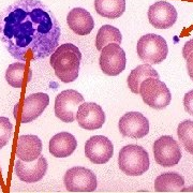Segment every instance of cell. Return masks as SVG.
<instances>
[{
  "label": "cell",
  "instance_id": "603a6c76",
  "mask_svg": "<svg viewBox=\"0 0 193 193\" xmlns=\"http://www.w3.org/2000/svg\"><path fill=\"white\" fill-rule=\"evenodd\" d=\"M27 66L25 62H15L8 67L6 71V81L13 88H21L24 85Z\"/></svg>",
  "mask_w": 193,
  "mask_h": 193
},
{
  "label": "cell",
  "instance_id": "4fadbf2b",
  "mask_svg": "<svg viewBox=\"0 0 193 193\" xmlns=\"http://www.w3.org/2000/svg\"><path fill=\"white\" fill-rule=\"evenodd\" d=\"M148 21L154 28L169 29L177 21L175 7L166 1H158L148 9Z\"/></svg>",
  "mask_w": 193,
  "mask_h": 193
},
{
  "label": "cell",
  "instance_id": "9a60e30c",
  "mask_svg": "<svg viewBox=\"0 0 193 193\" xmlns=\"http://www.w3.org/2000/svg\"><path fill=\"white\" fill-rule=\"evenodd\" d=\"M49 103V97L43 92H37L26 97L21 109V122L29 123L41 116Z\"/></svg>",
  "mask_w": 193,
  "mask_h": 193
},
{
  "label": "cell",
  "instance_id": "cb8c5ba5",
  "mask_svg": "<svg viewBox=\"0 0 193 193\" xmlns=\"http://www.w3.org/2000/svg\"><path fill=\"white\" fill-rule=\"evenodd\" d=\"M177 135L183 148L193 154V121L183 120L177 127Z\"/></svg>",
  "mask_w": 193,
  "mask_h": 193
},
{
  "label": "cell",
  "instance_id": "9c48e42d",
  "mask_svg": "<svg viewBox=\"0 0 193 193\" xmlns=\"http://www.w3.org/2000/svg\"><path fill=\"white\" fill-rule=\"evenodd\" d=\"M84 103V97L73 89L63 90L55 99V115L63 122H73L78 106Z\"/></svg>",
  "mask_w": 193,
  "mask_h": 193
},
{
  "label": "cell",
  "instance_id": "484cf974",
  "mask_svg": "<svg viewBox=\"0 0 193 193\" xmlns=\"http://www.w3.org/2000/svg\"><path fill=\"white\" fill-rule=\"evenodd\" d=\"M183 106L186 112L193 116V90L187 92L183 97Z\"/></svg>",
  "mask_w": 193,
  "mask_h": 193
},
{
  "label": "cell",
  "instance_id": "ac0fdd59",
  "mask_svg": "<svg viewBox=\"0 0 193 193\" xmlns=\"http://www.w3.org/2000/svg\"><path fill=\"white\" fill-rule=\"evenodd\" d=\"M77 148V140L69 132H60L49 140V154L55 158H67Z\"/></svg>",
  "mask_w": 193,
  "mask_h": 193
},
{
  "label": "cell",
  "instance_id": "e0dca14e",
  "mask_svg": "<svg viewBox=\"0 0 193 193\" xmlns=\"http://www.w3.org/2000/svg\"><path fill=\"white\" fill-rule=\"evenodd\" d=\"M42 140L37 135H21L16 146V157L24 162H32L41 156Z\"/></svg>",
  "mask_w": 193,
  "mask_h": 193
},
{
  "label": "cell",
  "instance_id": "7402d4cb",
  "mask_svg": "<svg viewBox=\"0 0 193 193\" xmlns=\"http://www.w3.org/2000/svg\"><path fill=\"white\" fill-rule=\"evenodd\" d=\"M122 35L118 28H116L112 25H103L99 29L97 37H95V47L98 50H101L104 46L111 43L121 44Z\"/></svg>",
  "mask_w": 193,
  "mask_h": 193
},
{
  "label": "cell",
  "instance_id": "44dd1931",
  "mask_svg": "<svg viewBox=\"0 0 193 193\" xmlns=\"http://www.w3.org/2000/svg\"><path fill=\"white\" fill-rule=\"evenodd\" d=\"M95 12L103 17L115 19L126 11V0H95Z\"/></svg>",
  "mask_w": 193,
  "mask_h": 193
},
{
  "label": "cell",
  "instance_id": "52a82bcc",
  "mask_svg": "<svg viewBox=\"0 0 193 193\" xmlns=\"http://www.w3.org/2000/svg\"><path fill=\"white\" fill-rule=\"evenodd\" d=\"M100 52L101 54L99 58V64L104 74L109 76H116L126 69V53L119 44H107Z\"/></svg>",
  "mask_w": 193,
  "mask_h": 193
},
{
  "label": "cell",
  "instance_id": "8fae6325",
  "mask_svg": "<svg viewBox=\"0 0 193 193\" xmlns=\"http://www.w3.org/2000/svg\"><path fill=\"white\" fill-rule=\"evenodd\" d=\"M118 129L122 136L138 140L148 134L149 121L140 113L129 112L120 118Z\"/></svg>",
  "mask_w": 193,
  "mask_h": 193
},
{
  "label": "cell",
  "instance_id": "30bf717a",
  "mask_svg": "<svg viewBox=\"0 0 193 193\" xmlns=\"http://www.w3.org/2000/svg\"><path fill=\"white\" fill-rule=\"evenodd\" d=\"M114 154L112 140L103 135H95L86 140L85 156L93 164H105Z\"/></svg>",
  "mask_w": 193,
  "mask_h": 193
},
{
  "label": "cell",
  "instance_id": "277c9868",
  "mask_svg": "<svg viewBox=\"0 0 193 193\" xmlns=\"http://www.w3.org/2000/svg\"><path fill=\"white\" fill-rule=\"evenodd\" d=\"M136 53L140 59L147 64H159L167 57L169 47L163 37L148 33L137 41Z\"/></svg>",
  "mask_w": 193,
  "mask_h": 193
},
{
  "label": "cell",
  "instance_id": "d6986e66",
  "mask_svg": "<svg viewBox=\"0 0 193 193\" xmlns=\"http://www.w3.org/2000/svg\"><path fill=\"white\" fill-rule=\"evenodd\" d=\"M185 179L176 172H167L159 175L154 180V190L157 192H176L183 191Z\"/></svg>",
  "mask_w": 193,
  "mask_h": 193
},
{
  "label": "cell",
  "instance_id": "2e32d148",
  "mask_svg": "<svg viewBox=\"0 0 193 193\" xmlns=\"http://www.w3.org/2000/svg\"><path fill=\"white\" fill-rule=\"evenodd\" d=\"M69 28L78 35H87L95 28V19L91 14L83 8H74L67 15Z\"/></svg>",
  "mask_w": 193,
  "mask_h": 193
},
{
  "label": "cell",
  "instance_id": "83f0119b",
  "mask_svg": "<svg viewBox=\"0 0 193 193\" xmlns=\"http://www.w3.org/2000/svg\"><path fill=\"white\" fill-rule=\"evenodd\" d=\"M187 60V71L190 78L193 81V52L186 58Z\"/></svg>",
  "mask_w": 193,
  "mask_h": 193
},
{
  "label": "cell",
  "instance_id": "ba28073f",
  "mask_svg": "<svg viewBox=\"0 0 193 193\" xmlns=\"http://www.w3.org/2000/svg\"><path fill=\"white\" fill-rule=\"evenodd\" d=\"M156 162L163 167H172L179 163L181 150L178 143L169 135L159 137L152 146Z\"/></svg>",
  "mask_w": 193,
  "mask_h": 193
},
{
  "label": "cell",
  "instance_id": "4316f807",
  "mask_svg": "<svg viewBox=\"0 0 193 193\" xmlns=\"http://www.w3.org/2000/svg\"><path fill=\"white\" fill-rule=\"evenodd\" d=\"M192 52H193V39H191V40H189L188 42H186V44L183 45V58H187Z\"/></svg>",
  "mask_w": 193,
  "mask_h": 193
},
{
  "label": "cell",
  "instance_id": "d4e9b609",
  "mask_svg": "<svg viewBox=\"0 0 193 193\" xmlns=\"http://www.w3.org/2000/svg\"><path fill=\"white\" fill-rule=\"evenodd\" d=\"M13 134V125L7 117H0V149L9 143Z\"/></svg>",
  "mask_w": 193,
  "mask_h": 193
},
{
  "label": "cell",
  "instance_id": "6da1fadb",
  "mask_svg": "<svg viewBox=\"0 0 193 193\" xmlns=\"http://www.w3.org/2000/svg\"><path fill=\"white\" fill-rule=\"evenodd\" d=\"M60 26L39 0H18L0 12V41L19 61L45 59L59 46Z\"/></svg>",
  "mask_w": 193,
  "mask_h": 193
},
{
  "label": "cell",
  "instance_id": "ffe728a7",
  "mask_svg": "<svg viewBox=\"0 0 193 193\" xmlns=\"http://www.w3.org/2000/svg\"><path fill=\"white\" fill-rule=\"evenodd\" d=\"M149 77H154V78H159L158 72L151 67L150 64L144 63L137 66L135 69L131 71V73L128 76L127 83H128V87L130 88V90L133 93L137 95L140 93V86L146 78Z\"/></svg>",
  "mask_w": 193,
  "mask_h": 193
},
{
  "label": "cell",
  "instance_id": "3957f363",
  "mask_svg": "<svg viewBox=\"0 0 193 193\" xmlns=\"http://www.w3.org/2000/svg\"><path fill=\"white\" fill-rule=\"evenodd\" d=\"M118 165L120 171L126 175L140 176L149 169V154L140 145H126L119 151Z\"/></svg>",
  "mask_w": 193,
  "mask_h": 193
},
{
  "label": "cell",
  "instance_id": "8992f818",
  "mask_svg": "<svg viewBox=\"0 0 193 193\" xmlns=\"http://www.w3.org/2000/svg\"><path fill=\"white\" fill-rule=\"evenodd\" d=\"M63 183L70 192H92L98 186L93 172L84 166H74L68 169L63 176Z\"/></svg>",
  "mask_w": 193,
  "mask_h": 193
},
{
  "label": "cell",
  "instance_id": "7c38bea8",
  "mask_svg": "<svg viewBox=\"0 0 193 193\" xmlns=\"http://www.w3.org/2000/svg\"><path fill=\"white\" fill-rule=\"evenodd\" d=\"M78 126L88 131L97 130L105 122V114L101 106L93 102H84L78 106L76 118Z\"/></svg>",
  "mask_w": 193,
  "mask_h": 193
},
{
  "label": "cell",
  "instance_id": "5b68a950",
  "mask_svg": "<svg viewBox=\"0 0 193 193\" xmlns=\"http://www.w3.org/2000/svg\"><path fill=\"white\" fill-rule=\"evenodd\" d=\"M140 95L146 105L154 109H163L169 105L172 95L167 86L159 78H146L140 86Z\"/></svg>",
  "mask_w": 193,
  "mask_h": 193
},
{
  "label": "cell",
  "instance_id": "5bb4252c",
  "mask_svg": "<svg viewBox=\"0 0 193 193\" xmlns=\"http://www.w3.org/2000/svg\"><path fill=\"white\" fill-rule=\"evenodd\" d=\"M47 161L43 156H40L32 162H24L18 159L14 166L15 174L21 181L35 183L40 181L47 172Z\"/></svg>",
  "mask_w": 193,
  "mask_h": 193
},
{
  "label": "cell",
  "instance_id": "7a4b0ae2",
  "mask_svg": "<svg viewBox=\"0 0 193 193\" xmlns=\"http://www.w3.org/2000/svg\"><path fill=\"white\" fill-rule=\"evenodd\" d=\"M81 61L82 54L78 47L72 43H64L50 55L49 63L62 83H72L78 76Z\"/></svg>",
  "mask_w": 193,
  "mask_h": 193
}]
</instances>
